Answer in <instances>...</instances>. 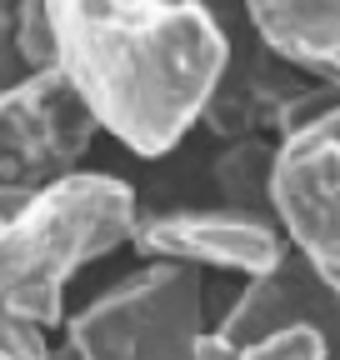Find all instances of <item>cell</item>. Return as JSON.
Wrapping results in <instances>:
<instances>
[{"label":"cell","instance_id":"1","mask_svg":"<svg viewBox=\"0 0 340 360\" xmlns=\"http://www.w3.org/2000/svg\"><path fill=\"white\" fill-rule=\"evenodd\" d=\"M55 70L100 130L145 160L185 141L230 65L221 20L205 6H51Z\"/></svg>","mask_w":340,"mask_h":360},{"label":"cell","instance_id":"2","mask_svg":"<svg viewBox=\"0 0 340 360\" xmlns=\"http://www.w3.org/2000/svg\"><path fill=\"white\" fill-rule=\"evenodd\" d=\"M136 195L115 175H70L46 191L0 186V300L15 290H65L80 265L136 240Z\"/></svg>","mask_w":340,"mask_h":360},{"label":"cell","instance_id":"3","mask_svg":"<svg viewBox=\"0 0 340 360\" xmlns=\"http://www.w3.org/2000/svg\"><path fill=\"white\" fill-rule=\"evenodd\" d=\"M200 335V276L185 265H145L70 315L65 345L80 360H195Z\"/></svg>","mask_w":340,"mask_h":360},{"label":"cell","instance_id":"4","mask_svg":"<svg viewBox=\"0 0 340 360\" xmlns=\"http://www.w3.org/2000/svg\"><path fill=\"white\" fill-rule=\"evenodd\" d=\"M216 335L235 360H340V295L285 250L275 270L235 295Z\"/></svg>","mask_w":340,"mask_h":360},{"label":"cell","instance_id":"5","mask_svg":"<svg viewBox=\"0 0 340 360\" xmlns=\"http://www.w3.org/2000/svg\"><path fill=\"white\" fill-rule=\"evenodd\" d=\"M270 215L295 260L340 295V110L275 141Z\"/></svg>","mask_w":340,"mask_h":360},{"label":"cell","instance_id":"6","mask_svg":"<svg viewBox=\"0 0 340 360\" xmlns=\"http://www.w3.org/2000/svg\"><path fill=\"white\" fill-rule=\"evenodd\" d=\"M96 120L60 70L30 75L0 96V186L46 191L80 175V155L96 141Z\"/></svg>","mask_w":340,"mask_h":360},{"label":"cell","instance_id":"7","mask_svg":"<svg viewBox=\"0 0 340 360\" xmlns=\"http://www.w3.org/2000/svg\"><path fill=\"white\" fill-rule=\"evenodd\" d=\"M150 265H185V270H235L245 281H261L285 260V236L275 220L240 215L225 205L205 210H170L136 225L131 240Z\"/></svg>","mask_w":340,"mask_h":360},{"label":"cell","instance_id":"8","mask_svg":"<svg viewBox=\"0 0 340 360\" xmlns=\"http://www.w3.org/2000/svg\"><path fill=\"white\" fill-rule=\"evenodd\" d=\"M310 85H315L310 75L290 70L285 60H275L261 45V51H250V56H240V60L225 65L216 96H210V105H205V125L216 130L225 146H235V141H266V130L280 141V135L290 130V120H295V110H301Z\"/></svg>","mask_w":340,"mask_h":360},{"label":"cell","instance_id":"9","mask_svg":"<svg viewBox=\"0 0 340 360\" xmlns=\"http://www.w3.org/2000/svg\"><path fill=\"white\" fill-rule=\"evenodd\" d=\"M250 25L261 45L340 96V0L310 6V0H261L250 6Z\"/></svg>","mask_w":340,"mask_h":360},{"label":"cell","instance_id":"10","mask_svg":"<svg viewBox=\"0 0 340 360\" xmlns=\"http://www.w3.org/2000/svg\"><path fill=\"white\" fill-rule=\"evenodd\" d=\"M210 180H216L225 210L275 220L270 215V186H275V146L270 141H235V146H225L216 155V165H210Z\"/></svg>","mask_w":340,"mask_h":360},{"label":"cell","instance_id":"11","mask_svg":"<svg viewBox=\"0 0 340 360\" xmlns=\"http://www.w3.org/2000/svg\"><path fill=\"white\" fill-rule=\"evenodd\" d=\"M15 51L25 60L30 75H46L55 70V25H51V6H15Z\"/></svg>","mask_w":340,"mask_h":360},{"label":"cell","instance_id":"12","mask_svg":"<svg viewBox=\"0 0 340 360\" xmlns=\"http://www.w3.org/2000/svg\"><path fill=\"white\" fill-rule=\"evenodd\" d=\"M0 310H11L15 321H25L30 330L46 335L51 326L65 321V290H51V285H35V290H15L0 300Z\"/></svg>","mask_w":340,"mask_h":360},{"label":"cell","instance_id":"13","mask_svg":"<svg viewBox=\"0 0 340 360\" xmlns=\"http://www.w3.org/2000/svg\"><path fill=\"white\" fill-rule=\"evenodd\" d=\"M0 360H51V345L40 330L15 321L11 310H0Z\"/></svg>","mask_w":340,"mask_h":360},{"label":"cell","instance_id":"14","mask_svg":"<svg viewBox=\"0 0 340 360\" xmlns=\"http://www.w3.org/2000/svg\"><path fill=\"white\" fill-rule=\"evenodd\" d=\"M20 80H30V70L15 51V6H0V96L15 90Z\"/></svg>","mask_w":340,"mask_h":360},{"label":"cell","instance_id":"15","mask_svg":"<svg viewBox=\"0 0 340 360\" xmlns=\"http://www.w3.org/2000/svg\"><path fill=\"white\" fill-rule=\"evenodd\" d=\"M195 360H235V350H230L216 330H205V335H200V345H195Z\"/></svg>","mask_w":340,"mask_h":360},{"label":"cell","instance_id":"16","mask_svg":"<svg viewBox=\"0 0 340 360\" xmlns=\"http://www.w3.org/2000/svg\"><path fill=\"white\" fill-rule=\"evenodd\" d=\"M51 360H80V355H75L70 345H60V350H51Z\"/></svg>","mask_w":340,"mask_h":360}]
</instances>
